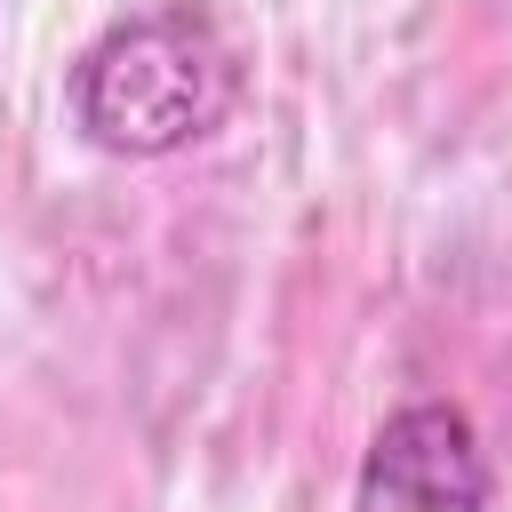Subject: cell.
I'll return each mask as SVG.
<instances>
[{"label": "cell", "mask_w": 512, "mask_h": 512, "mask_svg": "<svg viewBox=\"0 0 512 512\" xmlns=\"http://www.w3.org/2000/svg\"><path fill=\"white\" fill-rule=\"evenodd\" d=\"M72 128L112 160H168L184 144H208L240 104L232 40L200 0H152L136 16H112L64 80Z\"/></svg>", "instance_id": "6da1fadb"}, {"label": "cell", "mask_w": 512, "mask_h": 512, "mask_svg": "<svg viewBox=\"0 0 512 512\" xmlns=\"http://www.w3.org/2000/svg\"><path fill=\"white\" fill-rule=\"evenodd\" d=\"M352 512H496L472 416L440 392L400 400L352 472Z\"/></svg>", "instance_id": "7a4b0ae2"}]
</instances>
